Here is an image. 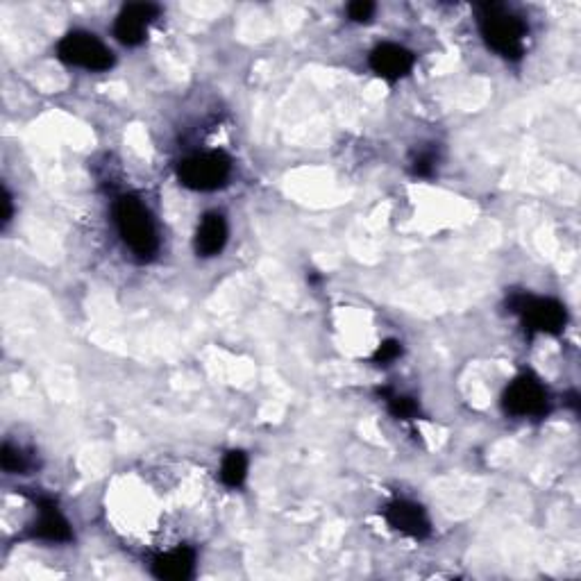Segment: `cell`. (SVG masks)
<instances>
[{"instance_id": "277c9868", "label": "cell", "mask_w": 581, "mask_h": 581, "mask_svg": "<svg viewBox=\"0 0 581 581\" xmlns=\"http://www.w3.org/2000/svg\"><path fill=\"white\" fill-rule=\"evenodd\" d=\"M57 57L64 64L87 71H107L114 66V53L91 32H69L57 44Z\"/></svg>"}, {"instance_id": "4fadbf2b", "label": "cell", "mask_w": 581, "mask_h": 581, "mask_svg": "<svg viewBox=\"0 0 581 581\" xmlns=\"http://www.w3.org/2000/svg\"><path fill=\"white\" fill-rule=\"evenodd\" d=\"M248 475V457L241 450H232L225 454L221 463V479L225 486L237 488L243 484V479Z\"/></svg>"}, {"instance_id": "2e32d148", "label": "cell", "mask_w": 581, "mask_h": 581, "mask_svg": "<svg viewBox=\"0 0 581 581\" xmlns=\"http://www.w3.org/2000/svg\"><path fill=\"white\" fill-rule=\"evenodd\" d=\"M400 355H402V343L391 339V341H384L380 348H377V352L373 355V361L380 366H389L391 361H395Z\"/></svg>"}, {"instance_id": "5b68a950", "label": "cell", "mask_w": 581, "mask_h": 581, "mask_svg": "<svg viewBox=\"0 0 581 581\" xmlns=\"http://www.w3.org/2000/svg\"><path fill=\"white\" fill-rule=\"evenodd\" d=\"M509 307L520 314L529 332L559 334L566 325V307L552 298H534L520 293V296L511 298Z\"/></svg>"}, {"instance_id": "ac0fdd59", "label": "cell", "mask_w": 581, "mask_h": 581, "mask_svg": "<svg viewBox=\"0 0 581 581\" xmlns=\"http://www.w3.org/2000/svg\"><path fill=\"white\" fill-rule=\"evenodd\" d=\"M434 168H436V155L432 153V150H425V153H420L414 159V173L420 175V178H429V175L434 173Z\"/></svg>"}, {"instance_id": "6da1fadb", "label": "cell", "mask_w": 581, "mask_h": 581, "mask_svg": "<svg viewBox=\"0 0 581 581\" xmlns=\"http://www.w3.org/2000/svg\"><path fill=\"white\" fill-rule=\"evenodd\" d=\"M479 32H482L488 48L507 57V60H520L525 55L527 25L507 7L498 3H484L477 7Z\"/></svg>"}, {"instance_id": "ba28073f", "label": "cell", "mask_w": 581, "mask_h": 581, "mask_svg": "<svg viewBox=\"0 0 581 581\" xmlns=\"http://www.w3.org/2000/svg\"><path fill=\"white\" fill-rule=\"evenodd\" d=\"M386 522L393 529H398L400 534H407L416 541H423L432 534V522H429L425 509L420 504L407 502V500H395L384 511Z\"/></svg>"}, {"instance_id": "d6986e66", "label": "cell", "mask_w": 581, "mask_h": 581, "mask_svg": "<svg viewBox=\"0 0 581 581\" xmlns=\"http://www.w3.org/2000/svg\"><path fill=\"white\" fill-rule=\"evenodd\" d=\"M0 202H3V216H0V221H3V225H7L12 221V214H14V209H12V196H10V191L3 189V198H0Z\"/></svg>"}, {"instance_id": "7c38bea8", "label": "cell", "mask_w": 581, "mask_h": 581, "mask_svg": "<svg viewBox=\"0 0 581 581\" xmlns=\"http://www.w3.org/2000/svg\"><path fill=\"white\" fill-rule=\"evenodd\" d=\"M227 243V223L221 214H207L202 218L196 234V252L200 257H214Z\"/></svg>"}, {"instance_id": "9a60e30c", "label": "cell", "mask_w": 581, "mask_h": 581, "mask_svg": "<svg viewBox=\"0 0 581 581\" xmlns=\"http://www.w3.org/2000/svg\"><path fill=\"white\" fill-rule=\"evenodd\" d=\"M389 411L395 418L411 420L418 414V402L407 398V395H389Z\"/></svg>"}, {"instance_id": "8fae6325", "label": "cell", "mask_w": 581, "mask_h": 581, "mask_svg": "<svg viewBox=\"0 0 581 581\" xmlns=\"http://www.w3.org/2000/svg\"><path fill=\"white\" fill-rule=\"evenodd\" d=\"M196 568V552L191 547H175V550L159 554L153 561V575L166 581H184Z\"/></svg>"}, {"instance_id": "e0dca14e", "label": "cell", "mask_w": 581, "mask_h": 581, "mask_svg": "<svg viewBox=\"0 0 581 581\" xmlns=\"http://www.w3.org/2000/svg\"><path fill=\"white\" fill-rule=\"evenodd\" d=\"M375 14V5L368 3V0H357V3L348 5V16L355 23H368Z\"/></svg>"}, {"instance_id": "3957f363", "label": "cell", "mask_w": 581, "mask_h": 581, "mask_svg": "<svg viewBox=\"0 0 581 581\" xmlns=\"http://www.w3.org/2000/svg\"><path fill=\"white\" fill-rule=\"evenodd\" d=\"M232 159L221 150L198 153L182 159L178 166V180L193 191H216L230 180Z\"/></svg>"}, {"instance_id": "8992f818", "label": "cell", "mask_w": 581, "mask_h": 581, "mask_svg": "<svg viewBox=\"0 0 581 581\" xmlns=\"http://www.w3.org/2000/svg\"><path fill=\"white\" fill-rule=\"evenodd\" d=\"M504 411L511 416H543L547 411V393L532 375H522L504 391Z\"/></svg>"}, {"instance_id": "7a4b0ae2", "label": "cell", "mask_w": 581, "mask_h": 581, "mask_svg": "<svg viewBox=\"0 0 581 581\" xmlns=\"http://www.w3.org/2000/svg\"><path fill=\"white\" fill-rule=\"evenodd\" d=\"M116 227L125 246L141 259H150L159 248L157 227L148 207L137 196H121L114 205Z\"/></svg>"}, {"instance_id": "30bf717a", "label": "cell", "mask_w": 581, "mask_h": 581, "mask_svg": "<svg viewBox=\"0 0 581 581\" xmlns=\"http://www.w3.org/2000/svg\"><path fill=\"white\" fill-rule=\"evenodd\" d=\"M37 507H39V518L35 525H32V536L48 543L73 541V529L69 525V520L62 516V511L57 509V504L53 500L41 498Z\"/></svg>"}, {"instance_id": "5bb4252c", "label": "cell", "mask_w": 581, "mask_h": 581, "mask_svg": "<svg viewBox=\"0 0 581 581\" xmlns=\"http://www.w3.org/2000/svg\"><path fill=\"white\" fill-rule=\"evenodd\" d=\"M0 463H3L5 473L19 475L30 468V457L21 448H14L12 443H5L3 452H0Z\"/></svg>"}, {"instance_id": "9c48e42d", "label": "cell", "mask_w": 581, "mask_h": 581, "mask_svg": "<svg viewBox=\"0 0 581 581\" xmlns=\"http://www.w3.org/2000/svg\"><path fill=\"white\" fill-rule=\"evenodd\" d=\"M414 62V53L398 44H382L370 53V69L389 82L409 75V71L414 69Z\"/></svg>"}, {"instance_id": "52a82bcc", "label": "cell", "mask_w": 581, "mask_h": 581, "mask_svg": "<svg viewBox=\"0 0 581 581\" xmlns=\"http://www.w3.org/2000/svg\"><path fill=\"white\" fill-rule=\"evenodd\" d=\"M159 14V7L153 3H132L125 5L116 16L114 35L125 46H139L146 39L148 25Z\"/></svg>"}]
</instances>
